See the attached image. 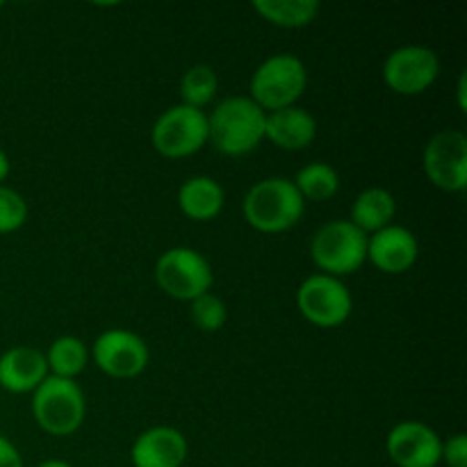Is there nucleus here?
I'll list each match as a JSON object with an SVG mask.
<instances>
[{
    "label": "nucleus",
    "instance_id": "obj_1",
    "mask_svg": "<svg viewBox=\"0 0 467 467\" xmlns=\"http://www.w3.org/2000/svg\"><path fill=\"white\" fill-rule=\"evenodd\" d=\"M265 119L267 112L249 96L223 99L208 114V141L228 158H242L265 140Z\"/></svg>",
    "mask_w": 467,
    "mask_h": 467
},
{
    "label": "nucleus",
    "instance_id": "obj_2",
    "mask_svg": "<svg viewBox=\"0 0 467 467\" xmlns=\"http://www.w3.org/2000/svg\"><path fill=\"white\" fill-rule=\"evenodd\" d=\"M306 201L301 199L295 182L287 178L272 176L258 181L242 201V214L246 223L258 233H285L301 222Z\"/></svg>",
    "mask_w": 467,
    "mask_h": 467
},
{
    "label": "nucleus",
    "instance_id": "obj_3",
    "mask_svg": "<svg viewBox=\"0 0 467 467\" xmlns=\"http://www.w3.org/2000/svg\"><path fill=\"white\" fill-rule=\"evenodd\" d=\"M308 87L306 64L292 53H278L265 59L249 82V99L265 112H276L296 105Z\"/></svg>",
    "mask_w": 467,
    "mask_h": 467
},
{
    "label": "nucleus",
    "instance_id": "obj_4",
    "mask_svg": "<svg viewBox=\"0 0 467 467\" xmlns=\"http://www.w3.org/2000/svg\"><path fill=\"white\" fill-rule=\"evenodd\" d=\"M32 415L41 431L55 438H67L82 427L87 415V400L82 388L71 379L46 377L32 392Z\"/></svg>",
    "mask_w": 467,
    "mask_h": 467
},
{
    "label": "nucleus",
    "instance_id": "obj_5",
    "mask_svg": "<svg viewBox=\"0 0 467 467\" xmlns=\"http://www.w3.org/2000/svg\"><path fill=\"white\" fill-rule=\"evenodd\" d=\"M310 255L319 274L349 276L368 263V235L349 219H333L313 235Z\"/></svg>",
    "mask_w": 467,
    "mask_h": 467
},
{
    "label": "nucleus",
    "instance_id": "obj_6",
    "mask_svg": "<svg viewBox=\"0 0 467 467\" xmlns=\"http://www.w3.org/2000/svg\"><path fill=\"white\" fill-rule=\"evenodd\" d=\"M155 281L167 296L190 304L201 295H208L213 287V265L196 249L173 246L164 251L155 263Z\"/></svg>",
    "mask_w": 467,
    "mask_h": 467
},
{
    "label": "nucleus",
    "instance_id": "obj_7",
    "mask_svg": "<svg viewBox=\"0 0 467 467\" xmlns=\"http://www.w3.org/2000/svg\"><path fill=\"white\" fill-rule=\"evenodd\" d=\"M150 144L162 158L171 160L199 153L208 144V114L182 103L171 105L155 119Z\"/></svg>",
    "mask_w": 467,
    "mask_h": 467
},
{
    "label": "nucleus",
    "instance_id": "obj_8",
    "mask_svg": "<svg viewBox=\"0 0 467 467\" xmlns=\"http://www.w3.org/2000/svg\"><path fill=\"white\" fill-rule=\"evenodd\" d=\"M296 308L301 317L319 328H337L351 317L354 296L342 278L313 274L296 290Z\"/></svg>",
    "mask_w": 467,
    "mask_h": 467
},
{
    "label": "nucleus",
    "instance_id": "obj_9",
    "mask_svg": "<svg viewBox=\"0 0 467 467\" xmlns=\"http://www.w3.org/2000/svg\"><path fill=\"white\" fill-rule=\"evenodd\" d=\"M424 176L442 192H463L467 187V137L463 130H441L429 140L422 153Z\"/></svg>",
    "mask_w": 467,
    "mask_h": 467
},
{
    "label": "nucleus",
    "instance_id": "obj_10",
    "mask_svg": "<svg viewBox=\"0 0 467 467\" xmlns=\"http://www.w3.org/2000/svg\"><path fill=\"white\" fill-rule=\"evenodd\" d=\"M441 76V59L427 46H401L383 62V82L400 96H420Z\"/></svg>",
    "mask_w": 467,
    "mask_h": 467
},
{
    "label": "nucleus",
    "instance_id": "obj_11",
    "mask_svg": "<svg viewBox=\"0 0 467 467\" xmlns=\"http://www.w3.org/2000/svg\"><path fill=\"white\" fill-rule=\"evenodd\" d=\"M96 368L112 379H135L149 365V347L137 333L108 328L91 345Z\"/></svg>",
    "mask_w": 467,
    "mask_h": 467
},
{
    "label": "nucleus",
    "instance_id": "obj_12",
    "mask_svg": "<svg viewBox=\"0 0 467 467\" xmlns=\"http://www.w3.org/2000/svg\"><path fill=\"white\" fill-rule=\"evenodd\" d=\"M386 451L397 467H438L442 438L429 424L406 420L390 429L386 438Z\"/></svg>",
    "mask_w": 467,
    "mask_h": 467
},
{
    "label": "nucleus",
    "instance_id": "obj_13",
    "mask_svg": "<svg viewBox=\"0 0 467 467\" xmlns=\"http://www.w3.org/2000/svg\"><path fill=\"white\" fill-rule=\"evenodd\" d=\"M420 244L413 231L390 223L383 231L368 235V263L383 274H404L418 263Z\"/></svg>",
    "mask_w": 467,
    "mask_h": 467
},
{
    "label": "nucleus",
    "instance_id": "obj_14",
    "mask_svg": "<svg viewBox=\"0 0 467 467\" xmlns=\"http://www.w3.org/2000/svg\"><path fill=\"white\" fill-rule=\"evenodd\" d=\"M187 438L173 427H150L130 447L132 467H182L187 461Z\"/></svg>",
    "mask_w": 467,
    "mask_h": 467
},
{
    "label": "nucleus",
    "instance_id": "obj_15",
    "mask_svg": "<svg viewBox=\"0 0 467 467\" xmlns=\"http://www.w3.org/2000/svg\"><path fill=\"white\" fill-rule=\"evenodd\" d=\"M48 377L46 354L36 347H12L0 356V388L12 395L35 392Z\"/></svg>",
    "mask_w": 467,
    "mask_h": 467
},
{
    "label": "nucleus",
    "instance_id": "obj_16",
    "mask_svg": "<svg viewBox=\"0 0 467 467\" xmlns=\"http://www.w3.org/2000/svg\"><path fill=\"white\" fill-rule=\"evenodd\" d=\"M317 137V121L308 109L292 105V108L267 112L265 119V140L272 141L283 150H304Z\"/></svg>",
    "mask_w": 467,
    "mask_h": 467
},
{
    "label": "nucleus",
    "instance_id": "obj_17",
    "mask_svg": "<svg viewBox=\"0 0 467 467\" xmlns=\"http://www.w3.org/2000/svg\"><path fill=\"white\" fill-rule=\"evenodd\" d=\"M223 201H226L223 187L210 176L187 178L178 187V208L192 222L217 219L223 210Z\"/></svg>",
    "mask_w": 467,
    "mask_h": 467
},
{
    "label": "nucleus",
    "instance_id": "obj_18",
    "mask_svg": "<svg viewBox=\"0 0 467 467\" xmlns=\"http://www.w3.org/2000/svg\"><path fill=\"white\" fill-rule=\"evenodd\" d=\"M395 214L397 201L392 192L383 190V187H368L351 203L349 222L356 228H360L365 235H372V233H379L386 226H390Z\"/></svg>",
    "mask_w": 467,
    "mask_h": 467
},
{
    "label": "nucleus",
    "instance_id": "obj_19",
    "mask_svg": "<svg viewBox=\"0 0 467 467\" xmlns=\"http://www.w3.org/2000/svg\"><path fill=\"white\" fill-rule=\"evenodd\" d=\"M254 9L267 23L287 30L306 27L317 18V0H255Z\"/></svg>",
    "mask_w": 467,
    "mask_h": 467
},
{
    "label": "nucleus",
    "instance_id": "obj_20",
    "mask_svg": "<svg viewBox=\"0 0 467 467\" xmlns=\"http://www.w3.org/2000/svg\"><path fill=\"white\" fill-rule=\"evenodd\" d=\"M87 360H89V349H87L85 342L76 336H62L48 347L46 351V363H48V374L50 377L59 379H71L76 381V377H80L87 368Z\"/></svg>",
    "mask_w": 467,
    "mask_h": 467
},
{
    "label": "nucleus",
    "instance_id": "obj_21",
    "mask_svg": "<svg viewBox=\"0 0 467 467\" xmlns=\"http://www.w3.org/2000/svg\"><path fill=\"white\" fill-rule=\"evenodd\" d=\"M295 187L299 190L301 199L315 201H331L340 192V173L328 162H310L301 167L295 176Z\"/></svg>",
    "mask_w": 467,
    "mask_h": 467
},
{
    "label": "nucleus",
    "instance_id": "obj_22",
    "mask_svg": "<svg viewBox=\"0 0 467 467\" xmlns=\"http://www.w3.org/2000/svg\"><path fill=\"white\" fill-rule=\"evenodd\" d=\"M217 73L208 64H194L181 78V99L182 105H187V108L203 109L205 105L213 103V99L217 96Z\"/></svg>",
    "mask_w": 467,
    "mask_h": 467
},
{
    "label": "nucleus",
    "instance_id": "obj_23",
    "mask_svg": "<svg viewBox=\"0 0 467 467\" xmlns=\"http://www.w3.org/2000/svg\"><path fill=\"white\" fill-rule=\"evenodd\" d=\"M190 319L203 333H217L228 322V308L217 295L208 292L190 301Z\"/></svg>",
    "mask_w": 467,
    "mask_h": 467
},
{
    "label": "nucleus",
    "instance_id": "obj_24",
    "mask_svg": "<svg viewBox=\"0 0 467 467\" xmlns=\"http://www.w3.org/2000/svg\"><path fill=\"white\" fill-rule=\"evenodd\" d=\"M27 201L12 187L0 185V235L16 233L27 222Z\"/></svg>",
    "mask_w": 467,
    "mask_h": 467
},
{
    "label": "nucleus",
    "instance_id": "obj_25",
    "mask_svg": "<svg viewBox=\"0 0 467 467\" xmlns=\"http://www.w3.org/2000/svg\"><path fill=\"white\" fill-rule=\"evenodd\" d=\"M445 461L450 467H467V436L454 433L450 441H442L441 463Z\"/></svg>",
    "mask_w": 467,
    "mask_h": 467
},
{
    "label": "nucleus",
    "instance_id": "obj_26",
    "mask_svg": "<svg viewBox=\"0 0 467 467\" xmlns=\"http://www.w3.org/2000/svg\"><path fill=\"white\" fill-rule=\"evenodd\" d=\"M0 467H26L21 451L5 436H0Z\"/></svg>",
    "mask_w": 467,
    "mask_h": 467
},
{
    "label": "nucleus",
    "instance_id": "obj_27",
    "mask_svg": "<svg viewBox=\"0 0 467 467\" xmlns=\"http://www.w3.org/2000/svg\"><path fill=\"white\" fill-rule=\"evenodd\" d=\"M9 169H12V164H9L7 153H5V150L0 149V185H3L5 178L9 176Z\"/></svg>",
    "mask_w": 467,
    "mask_h": 467
},
{
    "label": "nucleus",
    "instance_id": "obj_28",
    "mask_svg": "<svg viewBox=\"0 0 467 467\" xmlns=\"http://www.w3.org/2000/svg\"><path fill=\"white\" fill-rule=\"evenodd\" d=\"M459 108L461 112H465L467 103H465V73H461L459 78Z\"/></svg>",
    "mask_w": 467,
    "mask_h": 467
},
{
    "label": "nucleus",
    "instance_id": "obj_29",
    "mask_svg": "<svg viewBox=\"0 0 467 467\" xmlns=\"http://www.w3.org/2000/svg\"><path fill=\"white\" fill-rule=\"evenodd\" d=\"M36 467H73V465H71V463H67V461L50 459V461H44V463H39Z\"/></svg>",
    "mask_w": 467,
    "mask_h": 467
},
{
    "label": "nucleus",
    "instance_id": "obj_30",
    "mask_svg": "<svg viewBox=\"0 0 467 467\" xmlns=\"http://www.w3.org/2000/svg\"><path fill=\"white\" fill-rule=\"evenodd\" d=\"M0 7H3V3H0Z\"/></svg>",
    "mask_w": 467,
    "mask_h": 467
}]
</instances>
